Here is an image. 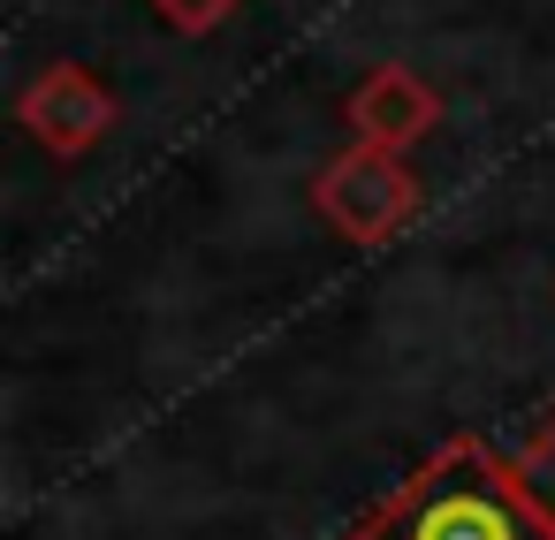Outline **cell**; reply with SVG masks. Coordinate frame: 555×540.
Instances as JSON below:
<instances>
[{
  "mask_svg": "<svg viewBox=\"0 0 555 540\" xmlns=\"http://www.w3.org/2000/svg\"><path fill=\"white\" fill-rule=\"evenodd\" d=\"M236 9H244V0H153V16H160V24H176L183 39H206V31H214V24H229Z\"/></svg>",
  "mask_w": 555,
  "mask_h": 540,
  "instance_id": "6",
  "label": "cell"
},
{
  "mask_svg": "<svg viewBox=\"0 0 555 540\" xmlns=\"http://www.w3.org/2000/svg\"><path fill=\"white\" fill-rule=\"evenodd\" d=\"M509 464H517L525 494H532V502L555 517V411H547V419H540V426H532V434L509 449Z\"/></svg>",
  "mask_w": 555,
  "mask_h": 540,
  "instance_id": "5",
  "label": "cell"
},
{
  "mask_svg": "<svg viewBox=\"0 0 555 540\" xmlns=\"http://www.w3.org/2000/svg\"><path fill=\"white\" fill-rule=\"evenodd\" d=\"M312 206H320L350 244H388V236L418 214V183H411V168L396 160V145L358 138L343 160H327V168H320Z\"/></svg>",
  "mask_w": 555,
  "mask_h": 540,
  "instance_id": "2",
  "label": "cell"
},
{
  "mask_svg": "<svg viewBox=\"0 0 555 540\" xmlns=\"http://www.w3.org/2000/svg\"><path fill=\"white\" fill-rule=\"evenodd\" d=\"M441 123V100H434V85L418 77V69H403V62H380L358 92H350V130L358 138H373V145H411V138H426Z\"/></svg>",
  "mask_w": 555,
  "mask_h": 540,
  "instance_id": "4",
  "label": "cell"
},
{
  "mask_svg": "<svg viewBox=\"0 0 555 540\" xmlns=\"http://www.w3.org/2000/svg\"><path fill=\"white\" fill-rule=\"evenodd\" d=\"M350 540H555V517L525 494L502 449L464 434L426 472H411Z\"/></svg>",
  "mask_w": 555,
  "mask_h": 540,
  "instance_id": "1",
  "label": "cell"
},
{
  "mask_svg": "<svg viewBox=\"0 0 555 540\" xmlns=\"http://www.w3.org/2000/svg\"><path fill=\"white\" fill-rule=\"evenodd\" d=\"M16 123H24L47 153L77 160V153H92V145L115 130V100H107V85H100L85 62H54V69H39V77L24 85Z\"/></svg>",
  "mask_w": 555,
  "mask_h": 540,
  "instance_id": "3",
  "label": "cell"
}]
</instances>
